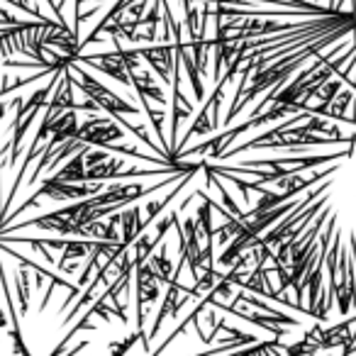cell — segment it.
<instances>
[{
  "instance_id": "5b68a950",
  "label": "cell",
  "mask_w": 356,
  "mask_h": 356,
  "mask_svg": "<svg viewBox=\"0 0 356 356\" xmlns=\"http://www.w3.org/2000/svg\"><path fill=\"white\" fill-rule=\"evenodd\" d=\"M115 51H103V54H81L79 61L90 69L100 71V74L110 76L115 79L118 83L122 86H132V76H129V69H127V56L122 51V42H115Z\"/></svg>"
},
{
  "instance_id": "2e32d148",
  "label": "cell",
  "mask_w": 356,
  "mask_h": 356,
  "mask_svg": "<svg viewBox=\"0 0 356 356\" xmlns=\"http://www.w3.org/2000/svg\"><path fill=\"white\" fill-rule=\"evenodd\" d=\"M176 220H178V210H168L163 218H156V227H154V232H152L154 242L161 244L163 237H166V232L176 225Z\"/></svg>"
},
{
  "instance_id": "52a82bcc",
  "label": "cell",
  "mask_w": 356,
  "mask_h": 356,
  "mask_svg": "<svg viewBox=\"0 0 356 356\" xmlns=\"http://www.w3.org/2000/svg\"><path fill=\"white\" fill-rule=\"evenodd\" d=\"M191 288H186L184 283H178L176 278H173L171 283L166 286V293H163V298H161V307H159V315H156V320H154V325L149 327V341L154 339V337L159 334V330H161V325L168 320V317H176L178 315V310L186 305V302L191 300Z\"/></svg>"
},
{
  "instance_id": "4fadbf2b",
  "label": "cell",
  "mask_w": 356,
  "mask_h": 356,
  "mask_svg": "<svg viewBox=\"0 0 356 356\" xmlns=\"http://www.w3.org/2000/svg\"><path fill=\"white\" fill-rule=\"evenodd\" d=\"M88 149H90V144L81 149V152H76L64 166L56 168L54 176L61 178V181H86V152H88Z\"/></svg>"
},
{
  "instance_id": "30bf717a",
  "label": "cell",
  "mask_w": 356,
  "mask_h": 356,
  "mask_svg": "<svg viewBox=\"0 0 356 356\" xmlns=\"http://www.w3.org/2000/svg\"><path fill=\"white\" fill-rule=\"evenodd\" d=\"M200 195H203V193H200ZM213 210H215L213 198L203 195V205H200L198 213H195V225H198V234H200V242H203V247H213V239H215Z\"/></svg>"
},
{
  "instance_id": "5bb4252c",
  "label": "cell",
  "mask_w": 356,
  "mask_h": 356,
  "mask_svg": "<svg viewBox=\"0 0 356 356\" xmlns=\"http://www.w3.org/2000/svg\"><path fill=\"white\" fill-rule=\"evenodd\" d=\"M139 222H142V208L139 205H129L127 210H122V242L127 247H132V242L139 237Z\"/></svg>"
},
{
  "instance_id": "3957f363",
  "label": "cell",
  "mask_w": 356,
  "mask_h": 356,
  "mask_svg": "<svg viewBox=\"0 0 356 356\" xmlns=\"http://www.w3.org/2000/svg\"><path fill=\"white\" fill-rule=\"evenodd\" d=\"M71 71H74V81H76V88L83 90L86 98H90L93 103H98L100 110H105L108 115H113L115 120L122 118V115H134L139 118V110L134 108L132 103H124L118 93H113L110 88H105L95 76H90L88 71L81 66V61L71 64Z\"/></svg>"
},
{
  "instance_id": "277c9868",
  "label": "cell",
  "mask_w": 356,
  "mask_h": 356,
  "mask_svg": "<svg viewBox=\"0 0 356 356\" xmlns=\"http://www.w3.org/2000/svg\"><path fill=\"white\" fill-rule=\"evenodd\" d=\"M161 300V281L154 273L152 264L144 261L134 268V305H137V330H144L149 317V307Z\"/></svg>"
},
{
  "instance_id": "8fae6325",
  "label": "cell",
  "mask_w": 356,
  "mask_h": 356,
  "mask_svg": "<svg viewBox=\"0 0 356 356\" xmlns=\"http://www.w3.org/2000/svg\"><path fill=\"white\" fill-rule=\"evenodd\" d=\"M13 278H15V288H17V298H20V315L25 317L30 312V293H32V268L27 264L17 261L15 271H13Z\"/></svg>"
},
{
  "instance_id": "ba28073f",
  "label": "cell",
  "mask_w": 356,
  "mask_h": 356,
  "mask_svg": "<svg viewBox=\"0 0 356 356\" xmlns=\"http://www.w3.org/2000/svg\"><path fill=\"white\" fill-rule=\"evenodd\" d=\"M129 76H132V86L134 90H137L139 98H147V100H156V103L166 105V93H163V88L156 83V79H154V74L149 69H144V61L139 66H132L129 69Z\"/></svg>"
},
{
  "instance_id": "6da1fadb",
  "label": "cell",
  "mask_w": 356,
  "mask_h": 356,
  "mask_svg": "<svg viewBox=\"0 0 356 356\" xmlns=\"http://www.w3.org/2000/svg\"><path fill=\"white\" fill-rule=\"evenodd\" d=\"M56 79H59V74L51 76V83H47L44 88H37L35 93L30 95L27 100H22L20 105H17L15 110V118H13L10 122V142H8V152H10V159H8V166H15L17 163V156H20V149H22V139H25V134L30 132L32 122L37 120V115L42 113V110L47 108V103H49L51 98V90H54L56 86Z\"/></svg>"
},
{
  "instance_id": "9a60e30c",
  "label": "cell",
  "mask_w": 356,
  "mask_h": 356,
  "mask_svg": "<svg viewBox=\"0 0 356 356\" xmlns=\"http://www.w3.org/2000/svg\"><path fill=\"white\" fill-rule=\"evenodd\" d=\"M147 261L152 264V268L159 276V281L168 286L171 278H173V264H171V259H168V244H161V249H159L156 254H152Z\"/></svg>"
},
{
  "instance_id": "e0dca14e",
  "label": "cell",
  "mask_w": 356,
  "mask_h": 356,
  "mask_svg": "<svg viewBox=\"0 0 356 356\" xmlns=\"http://www.w3.org/2000/svg\"><path fill=\"white\" fill-rule=\"evenodd\" d=\"M0 3H6V6H10V8H20V3H17V0H0Z\"/></svg>"
},
{
  "instance_id": "7c38bea8",
  "label": "cell",
  "mask_w": 356,
  "mask_h": 356,
  "mask_svg": "<svg viewBox=\"0 0 356 356\" xmlns=\"http://www.w3.org/2000/svg\"><path fill=\"white\" fill-rule=\"evenodd\" d=\"M93 247H95V239H86V237L66 239L56 268H61L64 264H69V261H81V259H88V254H90V249H93Z\"/></svg>"
},
{
  "instance_id": "8992f818",
  "label": "cell",
  "mask_w": 356,
  "mask_h": 356,
  "mask_svg": "<svg viewBox=\"0 0 356 356\" xmlns=\"http://www.w3.org/2000/svg\"><path fill=\"white\" fill-rule=\"evenodd\" d=\"M176 40V37H173ZM137 51L142 54V59L149 64V69L156 71V76L166 86L173 83V69L178 64V40L176 44H152V47H137Z\"/></svg>"
},
{
  "instance_id": "7a4b0ae2",
  "label": "cell",
  "mask_w": 356,
  "mask_h": 356,
  "mask_svg": "<svg viewBox=\"0 0 356 356\" xmlns=\"http://www.w3.org/2000/svg\"><path fill=\"white\" fill-rule=\"evenodd\" d=\"M105 186L100 181H61L56 176H49L42 181V186L20 205V208L13 213L10 220H15L17 215H22L27 208L40 203V198H49V200H81V198H90V195L103 193Z\"/></svg>"
},
{
  "instance_id": "9c48e42d",
  "label": "cell",
  "mask_w": 356,
  "mask_h": 356,
  "mask_svg": "<svg viewBox=\"0 0 356 356\" xmlns=\"http://www.w3.org/2000/svg\"><path fill=\"white\" fill-rule=\"evenodd\" d=\"M30 20H25L22 25H10L0 30V64L6 59H10L13 54H22L25 51V32Z\"/></svg>"
}]
</instances>
